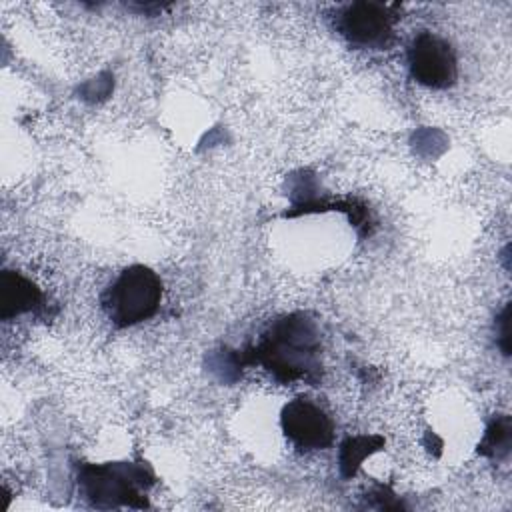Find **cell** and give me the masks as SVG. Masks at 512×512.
Wrapping results in <instances>:
<instances>
[{
  "instance_id": "1",
  "label": "cell",
  "mask_w": 512,
  "mask_h": 512,
  "mask_svg": "<svg viewBox=\"0 0 512 512\" xmlns=\"http://www.w3.org/2000/svg\"><path fill=\"white\" fill-rule=\"evenodd\" d=\"M320 332L304 312L276 318L244 352L246 364H258L278 382L318 384L322 376Z\"/></svg>"
},
{
  "instance_id": "2",
  "label": "cell",
  "mask_w": 512,
  "mask_h": 512,
  "mask_svg": "<svg viewBox=\"0 0 512 512\" xmlns=\"http://www.w3.org/2000/svg\"><path fill=\"white\" fill-rule=\"evenodd\" d=\"M154 474L142 464L108 462L78 468V492L96 508H144Z\"/></svg>"
},
{
  "instance_id": "3",
  "label": "cell",
  "mask_w": 512,
  "mask_h": 512,
  "mask_svg": "<svg viewBox=\"0 0 512 512\" xmlns=\"http://www.w3.org/2000/svg\"><path fill=\"white\" fill-rule=\"evenodd\" d=\"M162 300V280L142 264L124 268L102 296L108 320L118 326H134L152 318Z\"/></svg>"
},
{
  "instance_id": "4",
  "label": "cell",
  "mask_w": 512,
  "mask_h": 512,
  "mask_svg": "<svg viewBox=\"0 0 512 512\" xmlns=\"http://www.w3.org/2000/svg\"><path fill=\"white\" fill-rule=\"evenodd\" d=\"M396 6L380 2H352L338 12L336 28L354 46L386 48L394 38Z\"/></svg>"
},
{
  "instance_id": "5",
  "label": "cell",
  "mask_w": 512,
  "mask_h": 512,
  "mask_svg": "<svg viewBox=\"0 0 512 512\" xmlns=\"http://www.w3.org/2000/svg\"><path fill=\"white\" fill-rule=\"evenodd\" d=\"M408 68L418 84L434 90L450 88L458 78V62L452 46L432 32H420L412 40Z\"/></svg>"
},
{
  "instance_id": "6",
  "label": "cell",
  "mask_w": 512,
  "mask_h": 512,
  "mask_svg": "<svg viewBox=\"0 0 512 512\" xmlns=\"http://www.w3.org/2000/svg\"><path fill=\"white\" fill-rule=\"evenodd\" d=\"M280 424L284 436L300 450H324L334 440L330 416L306 398H296L282 408Z\"/></svg>"
},
{
  "instance_id": "7",
  "label": "cell",
  "mask_w": 512,
  "mask_h": 512,
  "mask_svg": "<svg viewBox=\"0 0 512 512\" xmlns=\"http://www.w3.org/2000/svg\"><path fill=\"white\" fill-rule=\"evenodd\" d=\"M0 316L8 320L16 314L36 310L42 304V292L18 272L4 270L0 278Z\"/></svg>"
},
{
  "instance_id": "8",
  "label": "cell",
  "mask_w": 512,
  "mask_h": 512,
  "mask_svg": "<svg viewBox=\"0 0 512 512\" xmlns=\"http://www.w3.org/2000/svg\"><path fill=\"white\" fill-rule=\"evenodd\" d=\"M384 440L380 436L348 438L340 450V470L344 476H354L366 456L380 450Z\"/></svg>"
},
{
  "instance_id": "9",
  "label": "cell",
  "mask_w": 512,
  "mask_h": 512,
  "mask_svg": "<svg viewBox=\"0 0 512 512\" xmlns=\"http://www.w3.org/2000/svg\"><path fill=\"white\" fill-rule=\"evenodd\" d=\"M510 418L508 416H498L490 422L486 428V434L482 442L478 444V452L490 458H504L510 452Z\"/></svg>"
},
{
  "instance_id": "10",
  "label": "cell",
  "mask_w": 512,
  "mask_h": 512,
  "mask_svg": "<svg viewBox=\"0 0 512 512\" xmlns=\"http://www.w3.org/2000/svg\"><path fill=\"white\" fill-rule=\"evenodd\" d=\"M496 344L504 356L510 354V306L506 304L496 320Z\"/></svg>"
}]
</instances>
